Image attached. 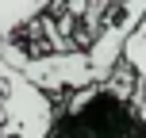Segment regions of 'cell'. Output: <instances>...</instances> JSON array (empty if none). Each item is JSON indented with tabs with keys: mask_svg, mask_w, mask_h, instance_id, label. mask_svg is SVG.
<instances>
[{
	"mask_svg": "<svg viewBox=\"0 0 146 138\" xmlns=\"http://www.w3.org/2000/svg\"><path fill=\"white\" fill-rule=\"evenodd\" d=\"M46 138H146V123L131 96L100 81L62 96Z\"/></svg>",
	"mask_w": 146,
	"mask_h": 138,
	"instance_id": "1",
	"label": "cell"
},
{
	"mask_svg": "<svg viewBox=\"0 0 146 138\" xmlns=\"http://www.w3.org/2000/svg\"><path fill=\"white\" fill-rule=\"evenodd\" d=\"M0 127H4V108H0Z\"/></svg>",
	"mask_w": 146,
	"mask_h": 138,
	"instance_id": "7",
	"label": "cell"
},
{
	"mask_svg": "<svg viewBox=\"0 0 146 138\" xmlns=\"http://www.w3.org/2000/svg\"><path fill=\"white\" fill-rule=\"evenodd\" d=\"M135 104H139V115H142V123H146V96H139Z\"/></svg>",
	"mask_w": 146,
	"mask_h": 138,
	"instance_id": "6",
	"label": "cell"
},
{
	"mask_svg": "<svg viewBox=\"0 0 146 138\" xmlns=\"http://www.w3.org/2000/svg\"><path fill=\"white\" fill-rule=\"evenodd\" d=\"M46 15L42 0H0V42H15L19 31Z\"/></svg>",
	"mask_w": 146,
	"mask_h": 138,
	"instance_id": "4",
	"label": "cell"
},
{
	"mask_svg": "<svg viewBox=\"0 0 146 138\" xmlns=\"http://www.w3.org/2000/svg\"><path fill=\"white\" fill-rule=\"evenodd\" d=\"M142 15H146V0H131V4H111L108 12H104L100 31H96L92 46L85 50L96 81H108V77H111V69L123 61V46H127V38L135 35V27L142 23Z\"/></svg>",
	"mask_w": 146,
	"mask_h": 138,
	"instance_id": "3",
	"label": "cell"
},
{
	"mask_svg": "<svg viewBox=\"0 0 146 138\" xmlns=\"http://www.w3.org/2000/svg\"><path fill=\"white\" fill-rule=\"evenodd\" d=\"M123 61L135 69V77L146 85V15H142L139 27H135V35L127 38V46H123Z\"/></svg>",
	"mask_w": 146,
	"mask_h": 138,
	"instance_id": "5",
	"label": "cell"
},
{
	"mask_svg": "<svg viewBox=\"0 0 146 138\" xmlns=\"http://www.w3.org/2000/svg\"><path fill=\"white\" fill-rule=\"evenodd\" d=\"M15 73L31 81L38 92H46L50 100H62V96L77 92L85 85H100L92 77V65H88L85 50H50V54H31Z\"/></svg>",
	"mask_w": 146,
	"mask_h": 138,
	"instance_id": "2",
	"label": "cell"
}]
</instances>
